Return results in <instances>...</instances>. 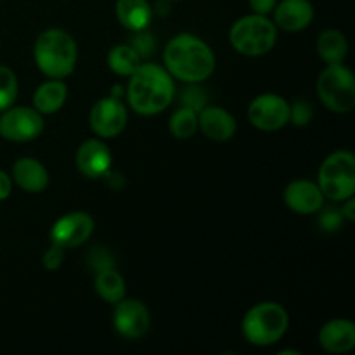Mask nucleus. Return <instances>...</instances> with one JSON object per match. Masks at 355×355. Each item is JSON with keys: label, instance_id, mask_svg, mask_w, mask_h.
<instances>
[{"label": "nucleus", "instance_id": "1", "mask_svg": "<svg viewBox=\"0 0 355 355\" xmlns=\"http://www.w3.org/2000/svg\"><path fill=\"white\" fill-rule=\"evenodd\" d=\"M127 99L132 110L144 116H153L172 104L175 97V87L170 73L153 62L139 64V68L128 76Z\"/></svg>", "mask_w": 355, "mask_h": 355}, {"label": "nucleus", "instance_id": "2", "mask_svg": "<svg viewBox=\"0 0 355 355\" xmlns=\"http://www.w3.org/2000/svg\"><path fill=\"white\" fill-rule=\"evenodd\" d=\"M163 61L172 78H179L186 83L205 82L215 69V55L211 49L189 33L177 35L166 44Z\"/></svg>", "mask_w": 355, "mask_h": 355}, {"label": "nucleus", "instance_id": "3", "mask_svg": "<svg viewBox=\"0 0 355 355\" xmlns=\"http://www.w3.org/2000/svg\"><path fill=\"white\" fill-rule=\"evenodd\" d=\"M78 47L71 35L59 28L45 30L35 44V62L49 78L61 80L73 73Z\"/></svg>", "mask_w": 355, "mask_h": 355}, {"label": "nucleus", "instance_id": "4", "mask_svg": "<svg viewBox=\"0 0 355 355\" xmlns=\"http://www.w3.org/2000/svg\"><path fill=\"white\" fill-rule=\"evenodd\" d=\"M290 315L286 309L274 302H263L246 312L243 335L252 345L269 347L279 342L288 331Z\"/></svg>", "mask_w": 355, "mask_h": 355}, {"label": "nucleus", "instance_id": "5", "mask_svg": "<svg viewBox=\"0 0 355 355\" xmlns=\"http://www.w3.org/2000/svg\"><path fill=\"white\" fill-rule=\"evenodd\" d=\"M277 40V26L260 14L245 16L232 24L229 42L236 52L250 58H259L274 49Z\"/></svg>", "mask_w": 355, "mask_h": 355}, {"label": "nucleus", "instance_id": "6", "mask_svg": "<svg viewBox=\"0 0 355 355\" xmlns=\"http://www.w3.org/2000/svg\"><path fill=\"white\" fill-rule=\"evenodd\" d=\"M319 189L331 201H345L355 193V158L349 151H336L322 162Z\"/></svg>", "mask_w": 355, "mask_h": 355}, {"label": "nucleus", "instance_id": "7", "mask_svg": "<svg viewBox=\"0 0 355 355\" xmlns=\"http://www.w3.org/2000/svg\"><path fill=\"white\" fill-rule=\"evenodd\" d=\"M318 94L321 103L335 113H349L355 106V80L342 64H328L319 75Z\"/></svg>", "mask_w": 355, "mask_h": 355}, {"label": "nucleus", "instance_id": "8", "mask_svg": "<svg viewBox=\"0 0 355 355\" xmlns=\"http://www.w3.org/2000/svg\"><path fill=\"white\" fill-rule=\"evenodd\" d=\"M44 132V120L35 107H7L0 116V135L12 142H28Z\"/></svg>", "mask_w": 355, "mask_h": 355}, {"label": "nucleus", "instance_id": "9", "mask_svg": "<svg viewBox=\"0 0 355 355\" xmlns=\"http://www.w3.org/2000/svg\"><path fill=\"white\" fill-rule=\"evenodd\" d=\"M248 118L262 132H276L290 121V104L277 94H262L248 107Z\"/></svg>", "mask_w": 355, "mask_h": 355}, {"label": "nucleus", "instance_id": "10", "mask_svg": "<svg viewBox=\"0 0 355 355\" xmlns=\"http://www.w3.org/2000/svg\"><path fill=\"white\" fill-rule=\"evenodd\" d=\"M94 232V218L85 211H71L66 214L52 225V245L62 250L76 248L83 245Z\"/></svg>", "mask_w": 355, "mask_h": 355}, {"label": "nucleus", "instance_id": "11", "mask_svg": "<svg viewBox=\"0 0 355 355\" xmlns=\"http://www.w3.org/2000/svg\"><path fill=\"white\" fill-rule=\"evenodd\" d=\"M127 110L116 96L97 101L90 111V127L99 137L111 139L123 132L127 125Z\"/></svg>", "mask_w": 355, "mask_h": 355}, {"label": "nucleus", "instance_id": "12", "mask_svg": "<svg viewBox=\"0 0 355 355\" xmlns=\"http://www.w3.org/2000/svg\"><path fill=\"white\" fill-rule=\"evenodd\" d=\"M114 329L128 340H137L148 333L151 319L146 305L139 300H120L114 309Z\"/></svg>", "mask_w": 355, "mask_h": 355}, {"label": "nucleus", "instance_id": "13", "mask_svg": "<svg viewBox=\"0 0 355 355\" xmlns=\"http://www.w3.org/2000/svg\"><path fill=\"white\" fill-rule=\"evenodd\" d=\"M111 151L99 139H89L76 151V168L89 179H101L111 168Z\"/></svg>", "mask_w": 355, "mask_h": 355}, {"label": "nucleus", "instance_id": "14", "mask_svg": "<svg viewBox=\"0 0 355 355\" xmlns=\"http://www.w3.org/2000/svg\"><path fill=\"white\" fill-rule=\"evenodd\" d=\"M284 203L295 214L311 215L321 210L324 205V194L318 184L311 180H295L284 189Z\"/></svg>", "mask_w": 355, "mask_h": 355}, {"label": "nucleus", "instance_id": "15", "mask_svg": "<svg viewBox=\"0 0 355 355\" xmlns=\"http://www.w3.org/2000/svg\"><path fill=\"white\" fill-rule=\"evenodd\" d=\"M198 128H201L203 134L211 141L222 142L234 137L238 125L229 111L218 106H205L198 113Z\"/></svg>", "mask_w": 355, "mask_h": 355}, {"label": "nucleus", "instance_id": "16", "mask_svg": "<svg viewBox=\"0 0 355 355\" xmlns=\"http://www.w3.org/2000/svg\"><path fill=\"white\" fill-rule=\"evenodd\" d=\"M314 19V7L309 0H283L274 7V24L284 31L305 30Z\"/></svg>", "mask_w": 355, "mask_h": 355}, {"label": "nucleus", "instance_id": "17", "mask_svg": "<svg viewBox=\"0 0 355 355\" xmlns=\"http://www.w3.org/2000/svg\"><path fill=\"white\" fill-rule=\"evenodd\" d=\"M319 343L329 354H347L355 347V326L347 319H333L319 331Z\"/></svg>", "mask_w": 355, "mask_h": 355}, {"label": "nucleus", "instance_id": "18", "mask_svg": "<svg viewBox=\"0 0 355 355\" xmlns=\"http://www.w3.org/2000/svg\"><path fill=\"white\" fill-rule=\"evenodd\" d=\"M12 179L26 193H42L49 186L45 166L35 158H19L12 165Z\"/></svg>", "mask_w": 355, "mask_h": 355}, {"label": "nucleus", "instance_id": "19", "mask_svg": "<svg viewBox=\"0 0 355 355\" xmlns=\"http://www.w3.org/2000/svg\"><path fill=\"white\" fill-rule=\"evenodd\" d=\"M114 12L121 26L130 31L146 30L153 19V9L148 0H116Z\"/></svg>", "mask_w": 355, "mask_h": 355}, {"label": "nucleus", "instance_id": "20", "mask_svg": "<svg viewBox=\"0 0 355 355\" xmlns=\"http://www.w3.org/2000/svg\"><path fill=\"white\" fill-rule=\"evenodd\" d=\"M68 97V87L61 80H49L42 83L33 94V107L40 114H52L61 110Z\"/></svg>", "mask_w": 355, "mask_h": 355}, {"label": "nucleus", "instance_id": "21", "mask_svg": "<svg viewBox=\"0 0 355 355\" xmlns=\"http://www.w3.org/2000/svg\"><path fill=\"white\" fill-rule=\"evenodd\" d=\"M318 52L321 59L328 64H342L349 52V44L342 31L326 30L319 35Z\"/></svg>", "mask_w": 355, "mask_h": 355}, {"label": "nucleus", "instance_id": "22", "mask_svg": "<svg viewBox=\"0 0 355 355\" xmlns=\"http://www.w3.org/2000/svg\"><path fill=\"white\" fill-rule=\"evenodd\" d=\"M96 291L104 302L114 304L125 298V281L113 267H107L97 272L96 276Z\"/></svg>", "mask_w": 355, "mask_h": 355}, {"label": "nucleus", "instance_id": "23", "mask_svg": "<svg viewBox=\"0 0 355 355\" xmlns=\"http://www.w3.org/2000/svg\"><path fill=\"white\" fill-rule=\"evenodd\" d=\"M107 64L116 75L130 76L141 64V58L132 45H114L107 54Z\"/></svg>", "mask_w": 355, "mask_h": 355}, {"label": "nucleus", "instance_id": "24", "mask_svg": "<svg viewBox=\"0 0 355 355\" xmlns=\"http://www.w3.org/2000/svg\"><path fill=\"white\" fill-rule=\"evenodd\" d=\"M170 132L177 139H189L198 132V113L189 107H180L170 118Z\"/></svg>", "mask_w": 355, "mask_h": 355}, {"label": "nucleus", "instance_id": "25", "mask_svg": "<svg viewBox=\"0 0 355 355\" xmlns=\"http://www.w3.org/2000/svg\"><path fill=\"white\" fill-rule=\"evenodd\" d=\"M17 97V78L12 69L0 66V111H6Z\"/></svg>", "mask_w": 355, "mask_h": 355}, {"label": "nucleus", "instance_id": "26", "mask_svg": "<svg viewBox=\"0 0 355 355\" xmlns=\"http://www.w3.org/2000/svg\"><path fill=\"white\" fill-rule=\"evenodd\" d=\"M180 103L184 107H189L194 113H200L208 103V97L205 94L203 89L196 85V83H189L187 89L182 90V96H180Z\"/></svg>", "mask_w": 355, "mask_h": 355}, {"label": "nucleus", "instance_id": "27", "mask_svg": "<svg viewBox=\"0 0 355 355\" xmlns=\"http://www.w3.org/2000/svg\"><path fill=\"white\" fill-rule=\"evenodd\" d=\"M135 37L132 38V49H134L135 52L139 54V58H148V55H151L153 52H155L156 49V42H155V37H153L151 33H148L146 30H141V31H135Z\"/></svg>", "mask_w": 355, "mask_h": 355}, {"label": "nucleus", "instance_id": "28", "mask_svg": "<svg viewBox=\"0 0 355 355\" xmlns=\"http://www.w3.org/2000/svg\"><path fill=\"white\" fill-rule=\"evenodd\" d=\"M312 118V107L311 104L305 103V101H298L295 106H290V121H293L295 125L302 127V125H307Z\"/></svg>", "mask_w": 355, "mask_h": 355}, {"label": "nucleus", "instance_id": "29", "mask_svg": "<svg viewBox=\"0 0 355 355\" xmlns=\"http://www.w3.org/2000/svg\"><path fill=\"white\" fill-rule=\"evenodd\" d=\"M44 267L47 270H55L61 267L62 260H64V253H62V248H59V246L52 245L51 248L47 250V252L44 253Z\"/></svg>", "mask_w": 355, "mask_h": 355}, {"label": "nucleus", "instance_id": "30", "mask_svg": "<svg viewBox=\"0 0 355 355\" xmlns=\"http://www.w3.org/2000/svg\"><path fill=\"white\" fill-rule=\"evenodd\" d=\"M342 217H343L342 211L328 210L321 217V225L326 229V231H335V229H338V225L342 224Z\"/></svg>", "mask_w": 355, "mask_h": 355}, {"label": "nucleus", "instance_id": "31", "mask_svg": "<svg viewBox=\"0 0 355 355\" xmlns=\"http://www.w3.org/2000/svg\"><path fill=\"white\" fill-rule=\"evenodd\" d=\"M276 6L277 0H250V7L253 9V12L260 14V16H267L269 12H272Z\"/></svg>", "mask_w": 355, "mask_h": 355}, {"label": "nucleus", "instance_id": "32", "mask_svg": "<svg viewBox=\"0 0 355 355\" xmlns=\"http://www.w3.org/2000/svg\"><path fill=\"white\" fill-rule=\"evenodd\" d=\"M10 191H12V180H10V177L6 172L0 170V201L9 198Z\"/></svg>", "mask_w": 355, "mask_h": 355}, {"label": "nucleus", "instance_id": "33", "mask_svg": "<svg viewBox=\"0 0 355 355\" xmlns=\"http://www.w3.org/2000/svg\"><path fill=\"white\" fill-rule=\"evenodd\" d=\"M345 207L342 208V215L343 217H347V220H354L355 218V201L354 198H349V200H345Z\"/></svg>", "mask_w": 355, "mask_h": 355}, {"label": "nucleus", "instance_id": "34", "mask_svg": "<svg viewBox=\"0 0 355 355\" xmlns=\"http://www.w3.org/2000/svg\"><path fill=\"white\" fill-rule=\"evenodd\" d=\"M177 2H180V0H177Z\"/></svg>", "mask_w": 355, "mask_h": 355}]
</instances>
